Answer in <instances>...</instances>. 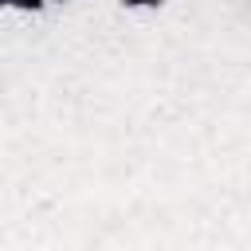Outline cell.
Returning a JSON list of instances; mask_svg holds the SVG:
<instances>
[{
    "instance_id": "cell-1",
    "label": "cell",
    "mask_w": 251,
    "mask_h": 251,
    "mask_svg": "<svg viewBox=\"0 0 251 251\" xmlns=\"http://www.w3.org/2000/svg\"><path fill=\"white\" fill-rule=\"evenodd\" d=\"M24 4H39V0H24Z\"/></svg>"
}]
</instances>
